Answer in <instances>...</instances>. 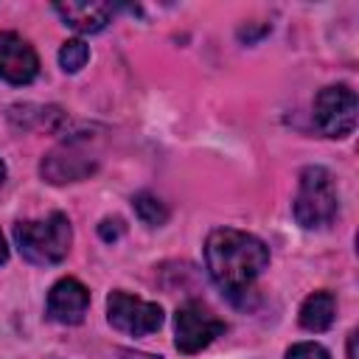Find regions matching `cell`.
I'll return each mask as SVG.
<instances>
[{
	"mask_svg": "<svg viewBox=\"0 0 359 359\" xmlns=\"http://www.w3.org/2000/svg\"><path fill=\"white\" fill-rule=\"evenodd\" d=\"M107 320H109L112 328H118L123 334L146 337V334H154L163 325V309L157 303H146V300L132 297L126 292H109Z\"/></svg>",
	"mask_w": 359,
	"mask_h": 359,
	"instance_id": "cell-6",
	"label": "cell"
},
{
	"mask_svg": "<svg viewBox=\"0 0 359 359\" xmlns=\"http://www.w3.org/2000/svg\"><path fill=\"white\" fill-rule=\"evenodd\" d=\"M314 123L325 137H348L356 126V93L345 84H331L314 98Z\"/></svg>",
	"mask_w": 359,
	"mask_h": 359,
	"instance_id": "cell-5",
	"label": "cell"
},
{
	"mask_svg": "<svg viewBox=\"0 0 359 359\" xmlns=\"http://www.w3.org/2000/svg\"><path fill=\"white\" fill-rule=\"evenodd\" d=\"M87 306H90V292L81 280L76 278H62L50 286L48 292V306H45V314L53 320V323H62V325H79L87 314Z\"/></svg>",
	"mask_w": 359,
	"mask_h": 359,
	"instance_id": "cell-7",
	"label": "cell"
},
{
	"mask_svg": "<svg viewBox=\"0 0 359 359\" xmlns=\"http://www.w3.org/2000/svg\"><path fill=\"white\" fill-rule=\"evenodd\" d=\"M294 219L306 230H320L328 227L337 213H339V196H337V182L328 168L323 165H309L300 171L297 182V196H294Z\"/></svg>",
	"mask_w": 359,
	"mask_h": 359,
	"instance_id": "cell-3",
	"label": "cell"
},
{
	"mask_svg": "<svg viewBox=\"0 0 359 359\" xmlns=\"http://www.w3.org/2000/svg\"><path fill=\"white\" fill-rule=\"evenodd\" d=\"M3 180H6V165L0 163V185H3Z\"/></svg>",
	"mask_w": 359,
	"mask_h": 359,
	"instance_id": "cell-18",
	"label": "cell"
},
{
	"mask_svg": "<svg viewBox=\"0 0 359 359\" xmlns=\"http://www.w3.org/2000/svg\"><path fill=\"white\" fill-rule=\"evenodd\" d=\"M42 177L53 185H62V182H76V180H84L95 171V160L87 157L84 151H79L76 146H62V149H53L42 165H39Z\"/></svg>",
	"mask_w": 359,
	"mask_h": 359,
	"instance_id": "cell-9",
	"label": "cell"
},
{
	"mask_svg": "<svg viewBox=\"0 0 359 359\" xmlns=\"http://www.w3.org/2000/svg\"><path fill=\"white\" fill-rule=\"evenodd\" d=\"M87 59H90V48H87L81 39L65 42L62 50H59V65H62L65 73H79V70L87 65Z\"/></svg>",
	"mask_w": 359,
	"mask_h": 359,
	"instance_id": "cell-13",
	"label": "cell"
},
{
	"mask_svg": "<svg viewBox=\"0 0 359 359\" xmlns=\"http://www.w3.org/2000/svg\"><path fill=\"white\" fill-rule=\"evenodd\" d=\"M98 233H101L104 241H115V238H121V233H123V222H121V219H104V222L98 224Z\"/></svg>",
	"mask_w": 359,
	"mask_h": 359,
	"instance_id": "cell-15",
	"label": "cell"
},
{
	"mask_svg": "<svg viewBox=\"0 0 359 359\" xmlns=\"http://www.w3.org/2000/svg\"><path fill=\"white\" fill-rule=\"evenodd\" d=\"M36 73L39 59L34 48L11 31H0V79L8 84H28L36 79Z\"/></svg>",
	"mask_w": 359,
	"mask_h": 359,
	"instance_id": "cell-8",
	"label": "cell"
},
{
	"mask_svg": "<svg viewBox=\"0 0 359 359\" xmlns=\"http://www.w3.org/2000/svg\"><path fill=\"white\" fill-rule=\"evenodd\" d=\"M70 219L65 213H50L39 222H17L14 224V241L25 261L50 266L59 264L70 250Z\"/></svg>",
	"mask_w": 359,
	"mask_h": 359,
	"instance_id": "cell-2",
	"label": "cell"
},
{
	"mask_svg": "<svg viewBox=\"0 0 359 359\" xmlns=\"http://www.w3.org/2000/svg\"><path fill=\"white\" fill-rule=\"evenodd\" d=\"M6 258H8V247H6V238L0 233V264H6Z\"/></svg>",
	"mask_w": 359,
	"mask_h": 359,
	"instance_id": "cell-17",
	"label": "cell"
},
{
	"mask_svg": "<svg viewBox=\"0 0 359 359\" xmlns=\"http://www.w3.org/2000/svg\"><path fill=\"white\" fill-rule=\"evenodd\" d=\"M348 356L356 359V331H351V337H348Z\"/></svg>",
	"mask_w": 359,
	"mask_h": 359,
	"instance_id": "cell-16",
	"label": "cell"
},
{
	"mask_svg": "<svg viewBox=\"0 0 359 359\" xmlns=\"http://www.w3.org/2000/svg\"><path fill=\"white\" fill-rule=\"evenodd\" d=\"M337 314V300L331 292H314L300 306V325L306 331H325L331 328Z\"/></svg>",
	"mask_w": 359,
	"mask_h": 359,
	"instance_id": "cell-11",
	"label": "cell"
},
{
	"mask_svg": "<svg viewBox=\"0 0 359 359\" xmlns=\"http://www.w3.org/2000/svg\"><path fill=\"white\" fill-rule=\"evenodd\" d=\"M224 320H219L199 300H188L174 314V345L180 353H199L216 337L224 334Z\"/></svg>",
	"mask_w": 359,
	"mask_h": 359,
	"instance_id": "cell-4",
	"label": "cell"
},
{
	"mask_svg": "<svg viewBox=\"0 0 359 359\" xmlns=\"http://www.w3.org/2000/svg\"><path fill=\"white\" fill-rule=\"evenodd\" d=\"M53 11L62 17L65 25L81 31V34H95L101 28H107V22L112 20V6L109 3H79V0H67V3H56Z\"/></svg>",
	"mask_w": 359,
	"mask_h": 359,
	"instance_id": "cell-10",
	"label": "cell"
},
{
	"mask_svg": "<svg viewBox=\"0 0 359 359\" xmlns=\"http://www.w3.org/2000/svg\"><path fill=\"white\" fill-rule=\"evenodd\" d=\"M286 359H331V353L317 342H297L286 351Z\"/></svg>",
	"mask_w": 359,
	"mask_h": 359,
	"instance_id": "cell-14",
	"label": "cell"
},
{
	"mask_svg": "<svg viewBox=\"0 0 359 359\" xmlns=\"http://www.w3.org/2000/svg\"><path fill=\"white\" fill-rule=\"evenodd\" d=\"M132 205H135L137 219H140L143 224H149V227H160V224H165V222H168V208H165L154 194H149V191L135 194Z\"/></svg>",
	"mask_w": 359,
	"mask_h": 359,
	"instance_id": "cell-12",
	"label": "cell"
},
{
	"mask_svg": "<svg viewBox=\"0 0 359 359\" xmlns=\"http://www.w3.org/2000/svg\"><path fill=\"white\" fill-rule=\"evenodd\" d=\"M205 261L216 286L230 300H241L244 294H250L252 280L266 269L269 250L252 233L219 227L205 241Z\"/></svg>",
	"mask_w": 359,
	"mask_h": 359,
	"instance_id": "cell-1",
	"label": "cell"
}]
</instances>
